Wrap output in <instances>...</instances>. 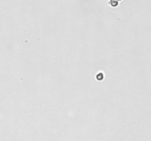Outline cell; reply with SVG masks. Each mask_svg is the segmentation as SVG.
<instances>
[{"instance_id": "obj_3", "label": "cell", "mask_w": 151, "mask_h": 141, "mask_svg": "<svg viewBox=\"0 0 151 141\" xmlns=\"http://www.w3.org/2000/svg\"><path fill=\"white\" fill-rule=\"evenodd\" d=\"M117 1H122V0H117Z\"/></svg>"}, {"instance_id": "obj_2", "label": "cell", "mask_w": 151, "mask_h": 141, "mask_svg": "<svg viewBox=\"0 0 151 141\" xmlns=\"http://www.w3.org/2000/svg\"><path fill=\"white\" fill-rule=\"evenodd\" d=\"M97 79H98V80H99V81L103 80V73H99L97 75Z\"/></svg>"}, {"instance_id": "obj_1", "label": "cell", "mask_w": 151, "mask_h": 141, "mask_svg": "<svg viewBox=\"0 0 151 141\" xmlns=\"http://www.w3.org/2000/svg\"><path fill=\"white\" fill-rule=\"evenodd\" d=\"M109 5H110L111 7H116V6H118L119 2L117 0H110V1H109Z\"/></svg>"}]
</instances>
